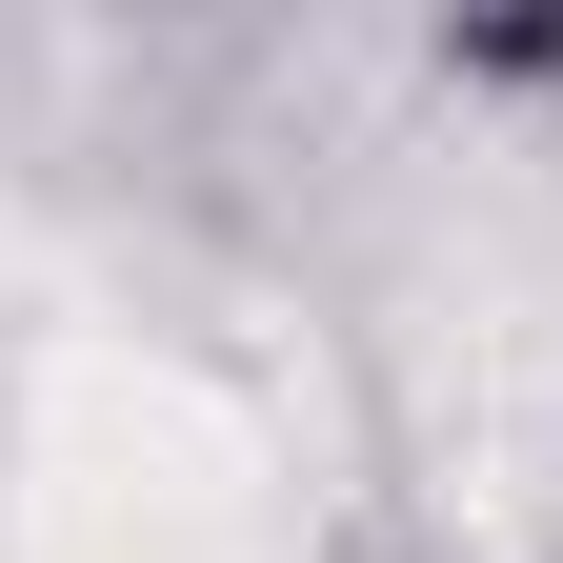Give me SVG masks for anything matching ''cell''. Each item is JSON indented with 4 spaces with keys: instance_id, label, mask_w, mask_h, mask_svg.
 <instances>
[]
</instances>
